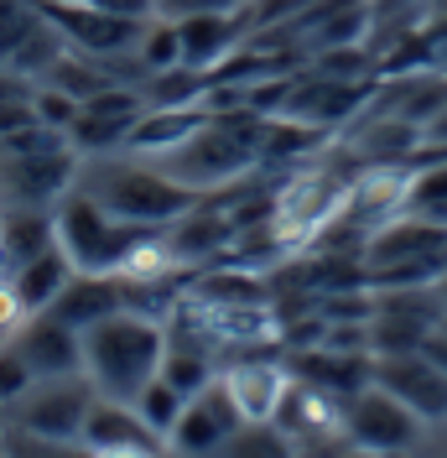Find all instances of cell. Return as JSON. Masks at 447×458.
I'll return each instance as SVG.
<instances>
[{"instance_id":"7402d4cb","label":"cell","mask_w":447,"mask_h":458,"mask_svg":"<svg viewBox=\"0 0 447 458\" xmlns=\"http://www.w3.org/2000/svg\"><path fill=\"white\" fill-rule=\"evenodd\" d=\"M31 380H37V375H31V365L21 360V349L5 339V344H0V406L11 411V406L31 391Z\"/></svg>"},{"instance_id":"ba28073f","label":"cell","mask_w":447,"mask_h":458,"mask_svg":"<svg viewBox=\"0 0 447 458\" xmlns=\"http://www.w3.org/2000/svg\"><path fill=\"white\" fill-rule=\"evenodd\" d=\"M151 110L146 105V94L140 89H125V84H105L99 94H89L79 114H73V125L63 131L68 146L79 151V157H105V151H125V136L136 131V120Z\"/></svg>"},{"instance_id":"8992f818","label":"cell","mask_w":447,"mask_h":458,"mask_svg":"<svg viewBox=\"0 0 447 458\" xmlns=\"http://www.w3.org/2000/svg\"><path fill=\"white\" fill-rule=\"evenodd\" d=\"M421 422L406 401H395L385 386H364L343 401V443L354 448H375V454H406L411 443L421 437Z\"/></svg>"},{"instance_id":"8fae6325","label":"cell","mask_w":447,"mask_h":458,"mask_svg":"<svg viewBox=\"0 0 447 458\" xmlns=\"http://www.w3.org/2000/svg\"><path fill=\"white\" fill-rule=\"evenodd\" d=\"M219 380L245 422H276L291 386H297V375L286 365H276V360H234V365L219 370Z\"/></svg>"},{"instance_id":"d4e9b609","label":"cell","mask_w":447,"mask_h":458,"mask_svg":"<svg viewBox=\"0 0 447 458\" xmlns=\"http://www.w3.org/2000/svg\"><path fill=\"white\" fill-rule=\"evenodd\" d=\"M421 349H426V354H432V360L447 370V334H443V328H432V339L421 344Z\"/></svg>"},{"instance_id":"d6986e66","label":"cell","mask_w":447,"mask_h":458,"mask_svg":"<svg viewBox=\"0 0 447 458\" xmlns=\"http://www.w3.org/2000/svg\"><path fill=\"white\" fill-rule=\"evenodd\" d=\"M131 406L140 411V422H146V428L167 443L172 428H177V417H182V406H188V396H182L172 380H162V375H156V380H151V386H146L136 401H131Z\"/></svg>"},{"instance_id":"5b68a950","label":"cell","mask_w":447,"mask_h":458,"mask_svg":"<svg viewBox=\"0 0 447 458\" xmlns=\"http://www.w3.org/2000/svg\"><path fill=\"white\" fill-rule=\"evenodd\" d=\"M94 396H99V391H94V380H89L84 370L42 375V380H31L27 396L5 411V428L37 432V437H79Z\"/></svg>"},{"instance_id":"277c9868","label":"cell","mask_w":447,"mask_h":458,"mask_svg":"<svg viewBox=\"0 0 447 458\" xmlns=\"http://www.w3.org/2000/svg\"><path fill=\"white\" fill-rule=\"evenodd\" d=\"M53 234H57V250L73 260V271H84V276H125V260L136 256V245L151 229L125 225V219L105 214L84 188H68L53 203Z\"/></svg>"},{"instance_id":"7a4b0ae2","label":"cell","mask_w":447,"mask_h":458,"mask_svg":"<svg viewBox=\"0 0 447 458\" xmlns=\"http://www.w3.org/2000/svg\"><path fill=\"white\" fill-rule=\"evenodd\" d=\"M260 136H266V114L240 105V110H208L188 141L172 151L151 157L156 167L188 182L193 193H219L229 182H240L250 167H260Z\"/></svg>"},{"instance_id":"f1b7e54d","label":"cell","mask_w":447,"mask_h":458,"mask_svg":"<svg viewBox=\"0 0 447 458\" xmlns=\"http://www.w3.org/2000/svg\"><path fill=\"white\" fill-rule=\"evenodd\" d=\"M437 328H443V334H447V313H443V323H437Z\"/></svg>"},{"instance_id":"83f0119b","label":"cell","mask_w":447,"mask_h":458,"mask_svg":"<svg viewBox=\"0 0 447 458\" xmlns=\"http://www.w3.org/2000/svg\"><path fill=\"white\" fill-rule=\"evenodd\" d=\"M432 292H437V302H443V313H447V271L437 276V282H432Z\"/></svg>"},{"instance_id":"e0dca14e","label":"cell","mask_w":447,"mask_h":458,"mask_svg":"<svg viewBox=\"0 0 447 458\" xmlns=\"http://www.w3.org/2000/svg\"><path fill=\"white\" fill-rule=\"evenodd\" d=\"M73 276H79V271H73V260L63 256L57 245H47L42 256H31L27 266H16V271H11V286H16V297H21V308H27V313H47Z\"/></svg>"},{"instance_id":"44dd1931","label":"cell","mask_w":447,"mask_h":458,"mask_svg":"<svg viewBox=\"0 0 447 458\" xmlns=\"http://www.w3.org/2000/svg\"><path fill=\"white\" fill-rule=\"evenodd\" d=\"M0 448H5V458H94L79 437H37L21 428L0 432Z\"/></svg>"},{"instance_id":"4fadbf2b","label":"cell","mask_w":447,"mask_h":458,"mask_svg":"<svg viewBox=\"0 0 447 458\" xmlns=\"http://www.w3.org/2000/svg\"><path fill=\"white\" fill-rule=\"evenodd\" d=\"M177 37H182V63L214 79V68H224L229 57L240 53V42L250 37V21H245V11L182 16V21H177Z\"/></svg>"},{"instance_id":"cb8c5ba5","label":"cell","mask_w":447,"mask_h":458,"mask_svg":"<svg viewBox=\"0 0 447 458\" xmlns=\"http://www.w3.org/2000/svg\"><path fill=\"white\" fill-rule=\"evenodd\" d=\"M421 146H432V151H443V157H447V105L421 125Z\"/></svg>"},{"instance_id":"484cf974","label":"cell","mask_w":447,"mask_h":458,"mask_svg":"<svg viewBox=\"0 0 447 458\" xmlns=\"http://www.w3.org/2000/svg\"><path fill=\"white\" fill-rule=\"evenodd\" d=\"M167 448H110V454H94V458H162Z\"/></svg>"},{"instance_id":"ac0fdd59","label":"cell","mask_w":447,"mask_h":458,"mask_svg":"<svg viewBox=\"0 0 447 458\" xmlns=\"http://www.w3.org/2000/svg\"><path fill=\"white\" fill-rule=\"evenodd\" d=\"M208 458H297V437L281 432L276 422H245L224 437Z\"/></svg>"},{"instance_id":"52a82bcc","label":"cell","mask_w":447,"mask_h":458,"mask_svg":"<svg viewBox=\"0 0 447 458\" xmlns=\"http://www.w3.org/2000/svg\"><path fill=\"white\" fill-rule=\"evenodd\" d=\"M37 5H42V16L63 31V42H68L73 53H84V57L136 53L140 31H146V21H136V16H114V11L94 5V0H37Z\"/></svg>"},{"instance_id":"4316f807","label":"cell","mask_w":447,"mask_h":458,"mask_svg":"<svg viewBox=\"0 0 447 458\" xmlns=\"http://www.w3.org/2000/svg\"><path fill=\"white\" fill-rule=\"evenodd\" d=\"M338 458H395V454H375V448H354V443H349Z\"/></svg>"},{"instance_id":"2e32d148","label":"cell","mask_w":447,"mask_h":458,"mask_svg":"<svg viewBox=\"0 0 447 458\" xmlns=\"http://www.w3.org/2000/svg\"><path fill=\"white\" fill-rule=\"evenodd\" d=\"M47 245H57L53 208H5L0 214V271L5 276L16 266H27L31 256H42Z\"/></svg>"},{"instance_id":"603a6c76","label":"cell","mask_w":447,"mask_h":458,"mask_svg":"<svg viewBox=\"0 0 447 458\" xmlns=\"http://www.w3.org/2000/svg\"><path fill=\"white\" fill-rule=\"evenodd\" d=\"M156 16L167 21H182V16H208V11H245L250 0H151Z\"/></svg>"},{"instance_id":"9a60e30c","label":"cell","mask_w":447,"mask_h":458,"mask_svg":"<svg viewBox=\"0 0 447 458\" xmlns=\"http://www.w3.org/2000/svg\"><path fill=\"white\" fill-rule=\"evenodd\" d=\"M120 308H131V282L125 276H73V282L63 286V297H57L47 313H57L63 323H73L79 334H84L89 323H99V318L120 313Z\"/></svg>"},{"instance_id":"ffe728a7","label":"cell","mask_w":447,"mask_h":458,"mask_svg":"<svg viewBox=\"0 0 447 458\" xmlns=\"http://www.w3.org/2000/svg\"><path fill=\"white\" fill-rule=\"evenodd\" d=\"M406 214L432 219V225H447V162L411 172V188H406Z\"/></svg>"},{"instance_id":"30bf717a","label":"cell","mask_w":447,"mask_h":458,"mask_svg":"<svg viewBox=\"0 0 447 458\" xmlns=\"http://www.w3.org/2000/svg\"><path fill=\"white\" fill-rule=\"evenodd\" d=\"M234 428H245L240 406L229 401L224 380H208L198 396H188V406H182V417H177V428L167 437V448L182 458H208Z\"/></svg>"},{"instance_id":"9c48e42d","label":"cell","mask_w":447,"mask_h":458,"mask_svg":"<svg viewBox=\"0 0 447 458\" xmlns=\"http://www.w3.org/2000/svg\"><path fill=\"white\" fill-rule=\"evenodd\" d=\"M375 386H385L395 401H406L421 422H447V370L426 349L406 354H375Z\"/></svg>"},{"instance_id":"7c38bea8","label":"cell","mask_w":447,"mask_h":458,"mask_svg":"<svg viewBox=\"0 0 447 458\" xmlns=\"http://www.w3.org/2000/svg\"><path fill=\"white\" fill-rule=\"evenodd\" d=\"M11 344L21 349V360L31 365V375H73L84 370V334L73 323H63L57 313H27L21 328L11 334Z\"/></svg>"},{"instance_id":"5bb4252c","label":"cell","mask_w":447,"mask_h":458,"mask_svg":"<svg viewBox=\"0 0 447 458\" xmlns=\"http://www.w3.org/2000/svg\"><path fill=\"white\" fill-rule=\"evenodd\" d=\"M79 443H84L89 454H110V448H167L156 432L140 422V411L131 401H114V396H94Z\"/></svg>"},{"instance_id":"3957f363","label":"cell","mask_w":447,"mask_h":458,"mask_svg":"<svg viewBox=\"0 0 447 458\" xmlns=\"http://www.w3.org/2000/svg\"><path fill=\"white\" fill-rule=\"evenodd\" d=\"M162 354H167V318L156 313L120 308L84 328V375L99 396L136 401L156 380Z\"/></svg>"},{"instance_id":"6da1fadb","label":"cell","mask_w":447,"mask_h":458,"mask_svg":"<svg viewBox=\"0 0 447 458\" xmlns=\"http://www.w3.org/2000/svg\"><path fill=\"white\" fill-rule=\"evenodd\" d=\"M73 188H84L105 214L125 219V225H140V229H167L177 214H188L198 199H208V193H193L188 182L167 177L151 157H136V151H125V157L120 151L84 157Z\"/></svg>"}]
</instances>
